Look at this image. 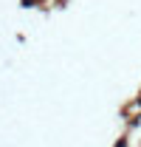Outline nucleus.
<instances>
[{
	"label": "nucleus",
	"mask_w": 141,
	"mask_h": 147,
	"mask_svg": "<svg viewBox=\"0 0 141 147\" xmlns=\"http://www.w3.org/2000/svg\"><path fill=\"white\" fill-rule=\"evenodd\" d=\"M116 147H127V139H122V142H119V144H116Z\"/></svg>",
	"instance_id": "obj_1"
}]
</instances>
